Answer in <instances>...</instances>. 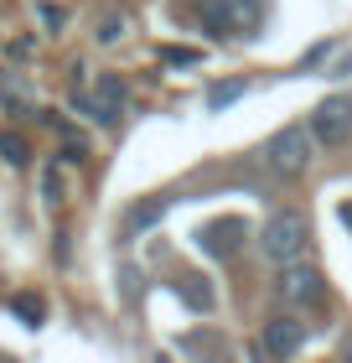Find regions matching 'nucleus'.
<instances>
[{"instance_id":"20e7f679","label":"nucleus","mask_w":352,"mask_h":363,"mask_svg":"<svg viewBox=\"0 0 352 363\" xmlns=\"http://www.w3.org/2000/svg\"><path fill=\"white\" fill-rule=\"evenodd\" d=\"M125 78H114V73H104V78H93V89H78L73 84V104L89 114V120H98V125H114L120 120V109H125Z\"/></svg>"},{"instance_id":"2eb2a0df","label":"nucleus","mask_w":352,"mask_h":363,"mask_svg":"<svg viewBox=\"0 0 352 363\" xmlns=\"http://www.w3.org/2000/svg\"><path fill=\"white\" fill-rule=\"evenodd\" d=\"M42 187H47V203L62 197V182H57V167H42Z\"/></svg>"},{"instance_id":"0eeeda50","label":"nucleus","mask_w":352,"mask_h":363,"mask_svg":"<svg viewBox=\"0 0 352 363\" xmlns=\"http://www.w3.org/2000/svg\"><path fill=\"white\" fill-rule=\"evenodd\" d=\"M244 239H249V223L244 218H212V223H203V234H197V244H203L212 259H228Z\"/></svg>"},{"instance_id":"1a4fd4ad","label":"nucleus","mask_w":352,"mask_h":363,"mask_svg":"<svg viewBox=\"0 0 352 363\" xmlns=\"http://www.w3.org/2000/svg\"><path fill=\"white\" fill-rule=\"evenodd\" d=\"M161 213H166V197H150V203H135V208L125 213V234H145V228L156 223Z\"/></svg>"},{"instance_id":"6e6552de","label":"nucleus","mask_w":352,"mask_h":363,"mask_svg":"<svg viewBox=\"0 0 352 363\" xmlns=\"http://www.w3.org/2000/svg\"><path fill=\"white\" fill-rule=\"evenodd\" d=\"M300 342H306V327H300L295 317H275V322H264L259 348L270 353V358H290V353H300Z\"/></svg>"},{"instance_id":"9b49d317","label":"nucleus","mask_w":352,"mask_h":363,"mask_svg":"<svg viewBox=\"0 0 352 363\" xmlns=\"http://www.w3.org/2000/svg\"><path fill=\"white\" fill-rule=\"evenodd\" d=\"M11 311H16V317H21L26 327H42V317H47V301H42V296H31V291H21V296L11 301Z\"/></svg>"},{"instance_id":"423d86ee","label":"nucleus","mask_w":352,"mask_h":363,"mask_svg":"<svg viewBox=\"0 0 352 363\" xmlns=\"http://www.w3.org/2000/svg\"><path fill=\"white\" fill-rule=\"evenodd\" d=\"M280 296H285V306H316L327 296V275L290 259V265H280Z\"/></svg>"},{"instance_id":"7ed1b4c3","label":"nucleus","mask_w":352,"mask_h":363,"mask_svg":"<svg viewBox=\"0 0 352 363\" xmlns=\"http://www.w3.org/2000/svg\"><path fill=\"white\" fill-rule=\"evenodd\" d=\"M197 16L212 37H239L264 21V0H197Z\"/></svg>"},{"instance_id":"9d476101","label":"nucleus","mask_w":352,"mask_h":363,"mask_svg":"<svg viewBox=\"0 0 352 363\" xmlns=\"http://www.w3.org/2000/svg\"><path fill=\"white\" fill-rule=\"evenodd\" d=\"M0 161H6V167H26V161H31L26 135H16V130H0Z\"/></svg>"},{"instance_id":"f3484780","label":"nucleus","mask_w":352,"mask_h":363,"mask_svg":"<svg viewBox=\"0 0 352 363\" xmlns=\"http://www.w3.org/2000/svg\"><path fill=\"white\" fill-rule=\"evenodd\" d=\"M342 218H347V223H352V203H347V208H342Z\"/></svg>"},{"instance_id":"4468645a","label":"nucleus","mask_w":352,"mask_h":363,"mask_svg":"<svg viewBox=\"0 0 352 363\" xmlns=\"http://www.w3.org/2000/svg\"><path fill=\"white\" fill-rule=\"evenodd\" d=\"M161 62H171V68H192V62H203V52H192V47H166Z\"/></svg>"},{"instance_id":"f257e3e1","label":"nucleus","mask_w":352,"mask_h":363,"mask_svg":"<svg viewBox=\"0 0 352 363\" xmlns=\"http://www.w3.org/2000/svg\"><path fill=\"white\" fill-rule=\"evenodd\" d=\"M306 244H311V223H306L300 208H275L270 218H264V228H259V250H264V259H275V265L300 259Z\"/></svg>"},{"instance_id":"f03ea898","label":"nucleus","mask_w":352,"mask_h":363,"mask_svg":"<svg viewBox=\"0 0 352 363\" xmlns=\"http://www.w3.org/2000/svg\"><path fill=\"white\" fill-rule=\"evenodd\" d=\"M316 140L311 135V125H285V130H275L270 135V145H264V167H270L275 177H306V167L316 161Z\"/></svg>"},{"instance_id":"f8f14e48","label":"nucleus","mask_w":352,"mask_h":363,"mask_svg":"<svg viewBox=\"0 0 352 363\" xmlns=\"http://www.w3.org/2000/svg\"><path fill=\"white\" fill-rule=\"evenodd\" d=\"M233 99H244V78H228V84H212V89H208V109L217 114V109H228Z\"/></svg>"},{"instance_id":"ddd939ff","label":"nucleus","mask_w":352,"mask_h":363,"mask_svg":"<svg viewBox=\"0 0 352 363\" xmlns=\"http://www.w3.org/2000/svg\"><path fill=\"white\" fill-rule=\"evenodd\" d=\"M125 31H130V16H114V11H109V16H104V21H98V42H104V47H109V42H120V37H125Z\"/></svg>"},{"instance_id":"39448f33","label":"nucleus","mask_w":352,"mask_h":363,"mask_svg":"<svg viewBox=\"0 0 352 363\" xmlns=\"http://www.w3.org/2000/svg\"><path fill=\"white\" fill-rule=\"evenodd\" d=\"M311 135L322 145H342L352 135V94H331L311 109Z\"/></svg>"},{"instance_id":"dca6fc26","label":"nucleus","mask_w":352,"mask_h":363,"mask_svg":"<svg viewBox=\"0 0 352 363\" xmlns=\"http://www.w3.org/2000/svg\"><path fill=\"white\" fill-rule=\"evenodd\" d=\"M57 156H62V167H83V156H89V145H83V140H78V145H62Z\"/></svg>"},{"instance_id":"a211bd4d","label":"nucleus","mask_w":352,"mask_h":363,"mask_svg":"<svg viewBox=\"0 0 352 363\" xmlns=\"http://www.w3.org/2000/svg\"><path fill=\"white\" fill-rule=\"evenodd\" d=\"M342 358H352V342H347V348H342Z\"/></svg>"}]
</instances>
